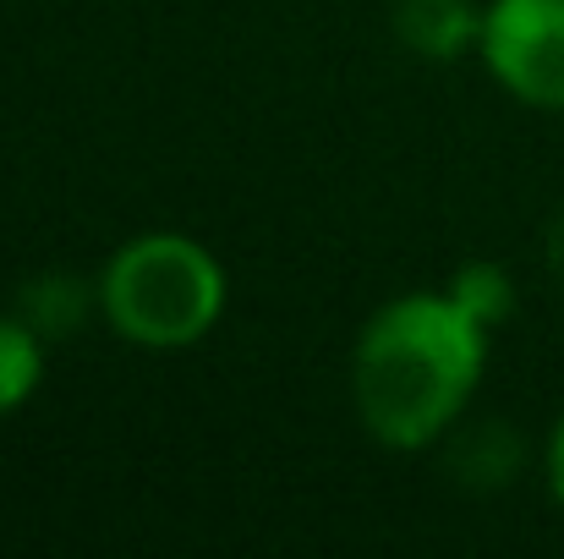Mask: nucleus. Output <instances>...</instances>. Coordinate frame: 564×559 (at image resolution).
Returning a JSON list of instances; mask_svg holds the SVG:
<instances>
[{
    "instance_id": "nucleus-6",
    "label": "nucleus",
    "mask_w": 564,
    "mask_h": 559,
    "mask_svg": "<svg viewBox=\"0 0 564 559\" xmlns=\"http://www.w3.org/2000/svg\"><path fill=\"white\" fill-rule=\"evenodd\" d=\"M99 302V286H88V280H77V275H39V280H28L22 286V297H17V319L50 346V341H66V335H77L83 330V319H88V308Z\"/></svg>"
},
{
    "instance_id": "nucleus-3",
    "label": "nucleus",
    "mask_w": 564,
    "mask_h": 559,
    "mask_svg": "<svg viewBox=\"0 0 564 559\" xmlns=\"http://www.w3.org/2000/svg\"><path fill=\"white\" fill-rule=\"evenodd\" d=\"M477 50L516 99L564 110V0H494Z\"/></svg>"
},
{
    "instance_id": "nucleus-1",
    "label": "nucleus",
    "mask_w": 564,
    "mask_h": 559,
    "mask_svg": "<svg viewBox=\"0 0 564 559\" xmlns=\"http://www.w3.org/2000/svg\"><path fill=\"white\" fill-rule=\"evenodd\" d=\"M488 368V330L455 308L449 291H411L383 302L351 352L357 417L389 450H427L449 439Z\"/></svg>"
},
{
    "instance_id": "nucleus-5",
    "label": "nucleus",
    "mask_w": 564,
    "mask_h": 559,
    "mask_svg": "<svg viewBox=\"0 0 564 559\" xmlns=\"http://www.w3.org/2000/svg\"><path fill=\"white\" fill-rule=\"evenodd\" d=\"M527 461V444L510 422H471L449 428V472L471 488H505Z\"/></svg>"
},
{
    "instance_id": "nucleus-10",
    "label": "nucleus",
    "mask_w": 564,
    "mask_h": 559,
    "mask_svg": "<svg viewBox=\"0 0 564 559\" xmlns=\"http://www.w3.org/2000/svg\"><path fill=\"white\" fill-rule=\"evenodd\" d=\"M549 264H554V275H564V208L549 225Z\"/></svg>"
},
{
    "instance_id": "nucleus-9",
    "label": "nucleus",
    "mask_w": 564,
    "mask_h": 559,
    "mask_svg": "<svg viewBox=\"0 0 564 559\" xmlns=\"http://www.w3.org/2000/svg\"><path fill=\"white\" fill-rule=\"evenodd\" d=\"M549 483H554V499L564 505V417L554 428V439H549Z\"/></svg>"
},
{
    "instance_id": "nucleus-4",
    "label": "nucleus",
    "mask_w": 564,
    "mask_h": 559,
    "mask_svg": "<svg viewBox=\"0 0 564 559\" xmlns=\"http://www.w3.org/2000/svg\"><path fill=\"white\" fill-rule=\"evenodd\" d=\"M394 33L427 61H455L482 39V11H471V0H400Z\"/></svg>"
},
{
    "instance_id": "nucleus-7",
    "label": "nucleus",
    "mask_w": 564,
    "mask_h": 559,
    "mask_svg": "<svg viewBox=\"0 0 564 559\" xmlns=\"http://www.w3.org/2000/svg\"><path fill=\"white\" fill-rule=\"evenodd\" d=\"M39 378H44V341L17 313H0V417L28 406Z\"/></svg>"
},
{
    "instance_id": "nucleus-2",
    "label": "nucleus",
    "mask_w": 564,
    "mask_h": 559,
    "mask_svg": "<svg viewBox=\"0 0 564 559\" xmlns=\"http://www.w3.org/2000/svg\"><path fill=\"white\" fill-rule=\"evenodd\" d=\"M99 313L143 352H187L225 313V269L182 230L132 236L99 275Z\"/></svg>"
},
{
    "instance_id": "nucleus-8",
    "label": "nucleus",
    "mask_w": 564,
    "mask_h": 559,
    "mask_svg": "<svg viewBox=\"0 0 564 559\" xmlns=\"http://www.w3.org/2000/svg\"><path fill=\"white\" fill-rule=\"evenodd\" d=\"M449 297H455V308H460L466 319H477L488 335L516 313V280H510L499 264H488V258L460 264L455 280H449Z\"/></svg>"
}]
</instances>
